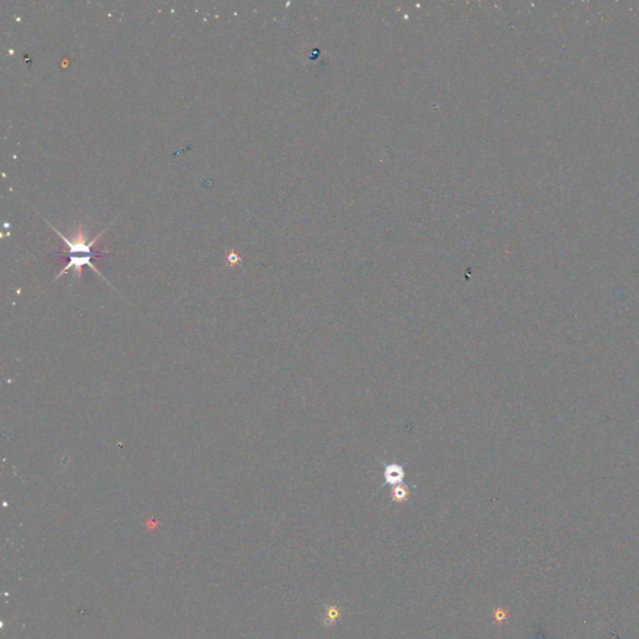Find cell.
Returning a JSON list of instances; mask_svg holds the SVG:
<instances>
[{"instance_id": "4", "label": "cell", "mask_w": 639, "mask_h": 639, "mask_svg": "<svg viewBox=\"0 0 639 639\" xmlns=\"http://www.w3.org/2000/svg\"><path fill=\"white\" fill-rule=\"evenodd\" d=\"M339 615H341L339 610L336 608V607H331V608L327 610V614H326V619H325V623H326L327 626H330V624H332L333 622H335L336 619L339 617Z\"/></svg>"}, {"instance_id": "1", "label": "cell", "mask_w": 639, "mask_h": 639, "mask_svg": "<svg viewBox=\"0 0 639 639\" xmlns=\"http://www.w3.org/2000/svg\"><path fill=\"white\" fill-rule=\"evenodd\" d=\"M54 230H55V232L58 233L60 238L62 239V241L65 242V245H67L65 249H61V251L59 252V255L61 256V258L67 259V261H68L67 266H65L64 269L60 271L58 275L55 276V280H54V281H56L59 278H61V276L64 275V273H67L69 270H74L75 275L78 276L79 279H81L82 269H84L85 266L90 267L91 270L95 271V272L98 273L100 278H101L102 280H105L104 276L101 275V272H100V271L93 265V259L111 255V253L108 252V251H95L93 249L95 242L98 241V239H100V235H101L104 231H102L101 233H99L95 239L89 240L87 238V235H85L82 227H80L78 231V235H76L73 240H69L68 238H65L62 233H60L56 229H54ZM105 281H106V280H105ZM108 284H109V282H108Z\"/></svg>"}, {"instance_id": "5", "label": "cell", "mask_w": 639, "mask_h": 639, "mask_svg": "<svg viewBox=\"0 0 639 639\" xmlns=\"http://www.w3.org/2000/svg\"><path fill=\"white\" fill-rule=\"evenodd\" d=\"M227 259H229V262H230V264H233V262H238V261H239V256L236 255L235 258H232V252H231V253H227Z\"/></svg>"}, {"instance_id": "3", "label": "cell", "mask_w": 639, "mask_h": 639, "mask_svg": "<svg viewBox=\"0 0 639 639\" xmlns=\"http://www.w3.org/2000/svg\"><path fill=\"white\" fill-rule=\"evenodd\" d=\"M410 497V487L406 486V484H401V486L397 487H393L392 489V499L396 502H403L407 501Z\"/></svg>"}, {"instance_id": "2", "label": "cell", "mask_w": 639, "mask_h": 639, "mask_svg": "<svg viewBox=\"0 0 639 639\" xmlns=\"http://www.w3.org/2000/svg\"><path fill=\"white\" fill-rule=\"evenodd\" d=\"M404 476H406V473H404L403 467L399 466V464L396 463V462L386 464V466L384 467L385 481H386V483L391 484L392 487L401 486Z\"/></svg>"}]
</instances>
